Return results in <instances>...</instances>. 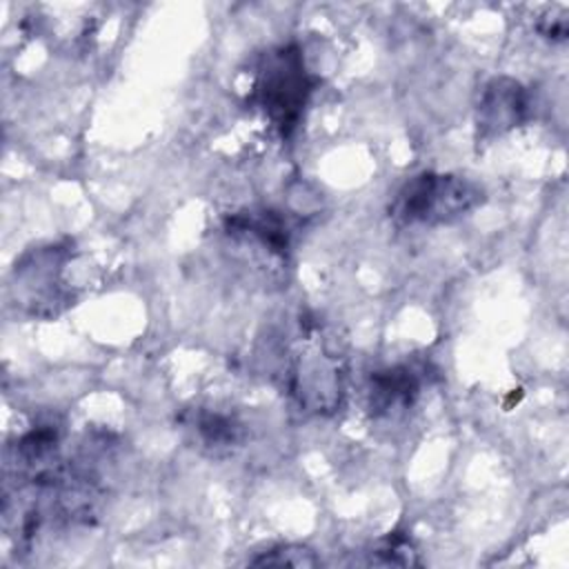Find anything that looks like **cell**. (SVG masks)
Instances as JSON below:
<instances>
[{"label":"cell","mask_w":569,"mask_h":569,"mask_svg":"<svg viewBox=\"0 0 569 569\" xmlns=\"http://www.w3.org/2000/svg\"><path fill=\"white\" fill-rule=\"evenodd\" d=\"M316 84L318 78L307 69L302 49L296 42H289L273 47L258 58L249 100L282 138H289L298 129Z\"/></svg>","instance_id":"obj_1"},{"label":"cell","mask_w":569,"mask_h":569,"mask_svg":"<svg viewBox=\"0 0 569 569\" xmlns=\"http://www.w3.org/2000/svg\"><path fill=\"white\" fill-rule=\"evenodd\" d=\"M345 382V356L318 336V327L305 325L298 342L291 347L287 367V389L291 398L307 413L331 416L342 405Z\"/></svg>","instance_id":"obj_2"},{"label":"cell","mask_w":569,"mask_h":569,"mask_svg":"<svg viewBox=\"0 0 569 569\" xmlns=\"http://www.w3.org/2000/svg\"><path fill=\"white\" fill-rule=\"evenodd\" d=\"M482 200L480 184L465 176L422 171L396 191L389 216L398 227H436L467 216Z\"/></svg>","instance_id":"obj_3"},{"label":"cell","mask_w":569,"mask_h":569,"mask_svg":"<svg viewBox=\"0 0 569 569\" xmlns=\"http://www.w3.org/2000/svg\"><path fill=\"white\" fill-rule=\"evenodd\" d=\"M69 258V247L47 244L22 256L13 269L16 300L33 316H56L67 302L62 269Z\"/></svg>","instance_id":"obj_4"},{"label":"cell","mask_w":569,"mask_h":569,"mask_svg":"<svg viewBox=\"0 0 569 569\" xmlns=\"http://www.w3.org/2000/svg\"><path fill=\"white\" fill-rule=\"evenodd\" d=\"M531 111L529 93L522 87V82L498 76L491 78L478 98L476 107V129L480 140H491L496 136H502L522 122H527Z\"/></svg>","instance_id":"obj_5"},{"label":"cell","mask_w":569,"mask_h":569,"mask_svg":"<svg viewBox=\"0 0 569 569\" xmlns=\"http://www.w3.org/2000/svg\"><path fill=\"white\" fill-rule=\"evenodd\" d=\"M427 369L418 362H396L369 376L367 409L373 418H389L413 407L422 393Z\"/></svg>","instance_id":"obj_6"},{"label":"cell","mask_w":569,"mask_h":569,"mask_svg":"<svg viewBox=\"0 0 569 569\" xmlns=\"http://www.w3.org/2000/svg\"><path fill=\"white\" fill-rule=\"evenodd\" d=\"M227 231L231 236L251 238L253 242H258L276 256H287L289 251V227L284 218L271 209H251L233 213L227 220Z\"/></svg>","instance_id":"obj_7"},{"label":"cell","mask_w":569,"mask_h":569,"mask_svg":"<svg viewBox=\"0 0 569 569\" xmlns=\"http://www.w3.org/2000/svg\"><path fill=\"white\" fill-rule=\"evenodd\" d=\"M189 427L193 429L198 442L213 453L229 451L244 438L242 422L236 416L218 409H196Z\"/></svg>","instance_id":"obj_8"},{"label":"cell","mask_w":569,"mask_h":569,"mask_svg":"<svg viewBox=\"0 0 569 569\" xmlns=\"http://www.w3.org/2000/svg\"><path fill=\"white\" fill-rule=\"evenodd\" d=\"M251 565H287V567H318L320 560L318 556L302 547V545H280V547H273L269 551H264L262 556L253 558Z\"/></svg>","instance_id":"obj_9"},{"label":"cell","mask_w":569,"mask_h":569,"mask_svg":"<svg viewBox=\"0 0 569 569\" xmlns=\"http://www.w3.org/2000/svg\"><path fill=\"white\" fill-rule=\"evenodd\" d=\"M373 565H418L416 551L409 538L405 536H391L373 551L371 560Z\"/></svg>","instance_id":"obj_10"}]
</instances>
